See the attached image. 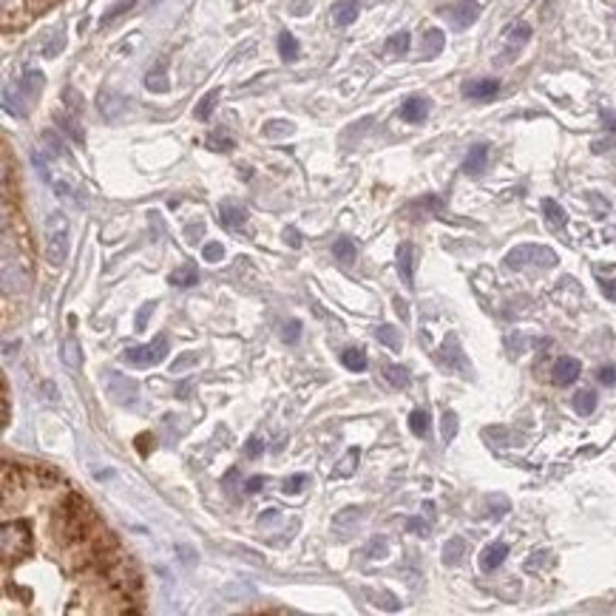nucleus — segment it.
Segmentation results:
<instances>
[{
    "instance_id": "obj_1",
    "label": "nucleus",
    "mask_w": 616,
    "mask_h": 616,
    "mask_svg": "<svg viewBox=\"0 0 616 616\" xmlns=\"http://www.w3.org/2000/svg\"><path fill=\"white\" fill-rule=\"evenodd\" d=\"M46 259L54 267L68 259V221L63 213H51L46 221Z\"/></svg>"
},
{
    "instance_id": "obj_2",
    "label": "nucleus",
    "mask_w": 616,
    "mask_h": 616,
    "mask_svg": "<svg viewBox=\"0 0 616 616\" xmlns=\"http://www.w3.org/2000/svg\"><path fill=\"white\" fill-rule=\"evenodd\" d=\"M168 350H171V347H168V335L162 333V335L154 338V344H145V347H128V350L122 353V361L131 364V367H154V364L165 361Z\"/></svg>"
},
{
    "instance_id": "obj_3",
    "label": "nucleus",
    "mask_w": 616,
    "mask_h": 616,
    "mask_svg": "<svg viewBox=\"0 0 616 616\" xmlns=\"http://www.w3.org/2000/svg\"><path fill=\"white\" fill-rule=\"evenodd\" d=\"M440 14H443L454 28H469V26L480 17V3H474V0H460V3L443 6Z\"/></svg>"
},
{
    "instance_id": "obj_4",
    "label": "nucleus",
    "mask_w": 616,
    "mask_h": 616,
    "mask_svg": "<svg viewBox=\"0 0 616 616\" xmlns=\"http://www.w3.org/2000/svg\"><path fill=\"white\" fill-rule=\"evenodd\" d=\"M105 392L117 401V404H134L137 401V392H140V384L120 375V372H105Z\"/></svg>"
},
{
    "instance_id": "obj_5",
    "label": "nucleus",
    "mask_w": 616,
    "mask_h": 616,
    "mask_svg": "<svg viewBox=\"0 0 616 616\" xmlns=\"http://www.w3.org/2000/svg\"><path fill=\"white\" fill-rule=\"evenodd\" d=\"M580 375H583V364H580L577 358H571V355H563V358L554 364V370H551V381H554L557 387H571Z\"/></svg>"
},
{
    "instance_id": "obj_6",
    "label": "nucleus",
    "mask_w": 616,
    "mask_h": 616,
    "mask_svg": "<svg viewBox=\"0 0 616 616\" xmlns=\"http://www.w3.org/2000/svg\"><path fill=\"white\" fill-rule=\"evenodd\" d=\"M528 256H531V259H545L551 267L557 264V256H554L551 250H545V247H534V244H523V247L511 250V253L506 256V264H508V267H523Z\"/></svg>"
},
{
    "instance_id": "obj_7",
    "label": "nucleus",
    "mask_w": 616,
    "mask_h": 616,
    "mask_svg": "<svg viewBox=\"0 0 616 616\" xmlns=\"http://www.w3.org/2000/svg\"><path fill=\"white\" fill-rule=\"evenodd\" d=\"M497 91H500V83L491 80V77H486V80H469L463 85V94L469 100H491V97H497Z\"/></svg>"
},
{
    "instance_id": "obj_8",
    "label": "nucleus",
    "mask_w": 616,
    "mask_h": 616,
    "mask_svg": "<svg viewBox=\"0 0 616 616\" xmlns=\"http://www.w3.org/2000/svg\"><path fill=\"white\" fill-rule=\"evenodd\" d=\"M506 557H508V545H506V543H491V545H486L483 554H480V568H483V571H497V568L506 563Z\"/></svg>"
},
{
    "instance_id": "obj_9",
    "label": "nucleus",
    "mask_w": 616,
    "mask_h": 616,
    "mask_svg": "<svg viewBox=\"0 0 616 616\" xmlns=\"http://www.w3.org/2000/svg\"><path fill=\"white\" fill-rule=\"evenodd\" d=\"M219 216H221L224 227L236 230V227H241V224L247 221V207L239 205V202H233V199H224V202L219 205Z\"/></svg>"
},
{
    "instance_id": "obj_10",
    "label": "nucleus",
    "mask_w": 616,
    "mask_h": 616,
    "mask_svg": "<svg viewBox=\"0 0 616 616\" xmlns=\"http://www.w3.org/2000/svg\"><path fill=\"white\" fill-rule=\"evenodd\" d=\"M486 165H489V145H474L469 154H466V162H463V171L469 174V177H480L483 171H486Z\"/></svg>"
},
{
    "instance_id": "obj_11",
    "label": "nucleus",
    "mask_w": 616,
    "mask_h": 616,
    "mask_svg": "<svg viewBox=\"0 0 616 616\" xmlns=\"http://www.w3.org/2000/svg\"><path fill=\"white\" fill-rule=\"evenodd\" d=\"M429 100L426 97H409L404 105H401V117L407 120V122H423L426 117H429Z\"/></svg>"
},
{
    "instance_id": "obj_12",
    "label": "nucleus",
    "mask_w": 616,
    "mask_h": 616,
    "mask_svg": "<svg viewBox=\"0 0 616 616\" xmlns=\"http://www.w3.org/2000/svg\"><path fill=\"white\" fill-rule=\"evenodd\" d=\"M398 270H401L404 284H407V287H414V284H412V281H414V247H412L409 241H404V244L398 247Z\"/></svg>"
},
{
    "instance_id": "obj_13",
    "label": "nucleus",
    "mask_w": 616,
    "mask_h": 616,
    "mask_svg": "<svg viewBox=\"0 0 616 616\" xmlns=\"http://www.w3.org/2000/svg\"><path fill=\"white\" fill-rule=\"evenodd\" d=\"M358 17V0H338L333 6V20L338 26H353Z\"/></svg>"
},
{
    "instance_id": "obj_14",
    "label": "nucleus",
    "mask_w": 616,
    "mask_h": 616,
    "mask_svg": "<svg viewBox=\"0 0 616 616\" xmlns=\"http://www.w3.org/2000/svg\"><path fill=\"white\" fill-rule=\"evenodd\" d=\"M443 46H446V37H443V31L440 28H429L426 34H423V57H437L440 51H443Z\"/></svg>"
},
{
    "instance_id": "obj_15",
    "label": "nucleus",
    "mask_w": 616,
    "mask_h": 616,
    "mask_svg": "<svg viewBox=\"0 0 616 616\" xmlns=\"http://www.w3.org/2000/svg\"><path fill=\"white\" fill-rule=\"evenodd\" d=\"M197 281H199L197 264H185V267H179V270H174L168 276V284H174V287H194Z\"/></svg>"
},
{
    "instance_id": "obj_16",
    "label": "nucleus",
    "mask_w": 616,
    "mask_h": 616,
    "mask_svg": "<svg viewBox=\"0 0 616 616\" xmlns=\"http://www.w3.org/2000/svg\"><path fill=\"white\" fill-rule=\"evenodd\" d=\"M341 364H344L347 370H353V372H364V370L370 367V361H367V353H364L361 347H350V350H344V355H341Z\"/></svg>"
},
{
    "instance_id": "obj_17",
    "label": "nucleus",
    "mask_w": 616,
    "mask_h": 616,
    "mask_svg": "<svg viewBox=\"0 0 616 616\" xmlns=\"http://www.w3.org/2000/svg\"><path fill=\"white\" fill-rule=\"evenodd\" d=\"M219 97H221V91L219 88H213V91H207L205 97L197 103V108H194V117L197 120H210V114H213V108H216V103H219Z\"/></svg>"
},
{
    "instance_id": "obj_18",
    "label": "nucleus",
    "mask_w": 616,
    "mask_h": 616,
    "mask_svg": "<svg viewBox=\"0 0 616 616\" xmlns=\"http://www.w3.org/2000/svg\"><path fill=\"white\" fill-rule=\"evenodd\" d=\"M43 83H46V77L40 74V71H26L23 74V80H20V91L26 94V97H37L40 94V88H43Z\"/></svg>"
},
{
    "instance_id": "obj_19",
    "label": "nucleus",
    "mask_w": 616,
    "mask_h": 616,
    "mask_svg": "<svg viewBox=\"0 0 616 616\" xmlns=\"http://www.w3.org/2000/svg\"><path fill=\"white\" fill-rule=\"evenodd\" d=\"M375 338L384 344V347H390V350H401V330H395L392 324H381L378 330H375Z\"/></svg>"
},
{
    "instance_id": "obj_20",
    "label": "nucleus",
    "mask_w": 616,
    "mask_h": 616,
    "mask_svg": "<svg viewBox=\"0 0 616 616\" xmlns=\"http://www.w3.org/2000/svg\"><path fill=\"white\" fill-rule=\"evenodd\" d=\"M528 40H531V26H528V23H517V26L508 28V48H511V51H517V48L526 46Z\"/></svg>"
},
{
    "instance_id": "obj_21",
    "label": "nucleus",
    "mask_w": 616,
    "mask_h": 616,
    "mask_svg": "<svg viewBox=\"0 0 616 616\" xmlns=\"http://www.w3.org/2000/svg\"><path fill=\"white\" fill-rule=\"evenodd\" d=\"M278 54H281L287 63L298 60V40H296L290 31H281V34H278Z\"/></svg>"
},
{
    "instance_id": "obj_22",
    "label": "nucleus",
    "mask_w": 616,
    "mask_h": 616,
    "mask_svg": "<svg viewBox=\"0 0 616 616\" xmlns=\"http://www.w3.org/2000/svg\"><path fill=\"white\" fill-rule=\"evenodd\" d=\"M543 213H545V219H548L551 227H565V221H568L565 210L557 205L554 199H543Z\"/></svg>"
},
{
    "instance_id": "obj_23",
    "label": "nucleus",
    "mask_w": 616,
    "mask_h": 616,
    "mask_svg": "<svg viewBox=\"0 0 616 616\" xmlns=\"http://www.w3.org/2000/svg\"><path fill=\"white\" fill-rule=\"evenodd\" d=\"M355 241L353 239H338L335 244H333V256L341 261V264H350V261H355Z\"/></svg>"
},
{
    "instance_id": "obj_24",
    "label": "nucleus",
    "mask_w": 616,
    "mask_h": 616,
    "mask_svg": "<svg viewBox=\"0 0 616 616\" xmlns=\"http://www.w3.org/2000/svg\"><path fill=\"white\" fill-rule=\"evenodd\" d=\"M463 551H466V543H463V537H454V540H449V543L443 545V563H446V565H457V563H460V557H463Z\"/></svg>"
},
{
    "instance_id": "obj_25",
    "label": "nucleus",
    "mask_w": 616,
    "mask_h": 616,
    "mask_svg": "<svg viewBox=\"0 0 616 616\" xmlns=\"http://www.w3.org/2000/svg\"><path fill=\"white\" fill-rule=\"evenodd\" d=\"M384 375H387V381L392 384V387H398V390H407L409 387V370L407 367H398V364H390L387 370H384Z\"/></svg>"
},
{
    "instance_id": "obj_26",
    "label": "nucleus",
    "mask_w": 616,
    "mask_h": 616,
    "mask_svg": "<svg viewBox=\"0 0 616 616\" xmlns=\"http://www.w3.org/2000/svg\"><path fill=\"white\" fill-rule=\"evenodd\" d=\"M409 43H412V37H409V31H395L390 40H387V54H407L409 51Z\"/></svg>"
},
{
    "instance_id": "obj_27",
    "label": "nucleus",
    "mask_w": 616,
    "mask_h": 616,
    "mask_svg": "<svg viewBox=\"0 0 616 616\" xmlns=\"http://www.w3.org/2000/svg\"><path fill=\"white\" fill-rule=\"evenodd\" d=\"M574 409H577V414H591L597 409V392H591V390L577 392L574 395Z\"/></svg>"
},
{
    "instance_id": "obj_28",
    "label": "nucleus",
    "mask_w": 616,
    "mask_h": 616,
    "mask_svg": "<svg viewBox=\"0 0 616 616\" xmlns=\"http://www.w3.org/2000/svg\"><path fill=\"white\" fill-rule=\"evenodd\" d=\"M409 429L412 434H417V437H426L429 434V412L426 409H414L409 414Z\"/></svg>"
},
{
    "instance_id": "obj_29",
    "label": "nucleus",
    "mask_w": 616,
    "mask_h": 616,
    "mask_svg": "<svg viewBox=\"0 0 616 616\" xmlns=\"http://www.w3.org/2000/svg\"><path fill=\"white\" fill-rule=\"evenodd\" d=\"M145 85H148L151 91H160V94H165V91H168V80H165V66H157L154 71H148V77H145Z\"/></svg>"
},
{
    "instance_id": "obj_30",
    "label": "nucleus",
    "mask_w": 616,
    "mask_h": 616,
    "mask_svg": "<svg viewBox=\"0 0 616 616\" xmlns=\"http://www.w3.org/2000/svg\"><path fill=\"white\" fill-rule=\"evenodd\" d=\"M134 3H137V0H117V3H114V6H111V9L105 11V14H103V20H100V26H111V23H114V20L120 17V14H125V11H131V9H134Z\"/></svg>"
},
{
    "instance_id": "obj_31",
    "label": "nucleus",
    "mask_w": 616,
    "mask_h": 616,
    "mask_svg": "<svg viewBox=\"0 0 616 616\" xmlns=\"http://www.w3.org/2000/svg\"><path fill=\"white\" fill-rule=\"evenodd\" d=\"M57 125H60V128H63V131H66V134H68L74 142H80V145L85 142V134H83V128H77L74 117H66V114L60 117V114H57Z\"/></svg>"
},
{
    "instance_id": "obj_32",
    "label": "nucleus",
    "mask_w": 616,
    "mask_h": 616,
    "mask_svg": "<svg viewBox=\"0 0 616 616\" xmlns=\"http://www.w3.org/2000/svg\"><path fill=\"white\" fill-rule=\"evenodd\" d=\"M60 353H63V361L68 367H80V344H77V338H66Z\"/></svg>"
},
{
    "instance_id": "obj_33",
    "label": "nucleus",
    "mask_w": 616,
    "mask_h": 616,
    "mask_svg": "<svg viewBox=\"0 0 616 616\" xmlns=\"http://www.w3.org/2000/svg\"><path fill=\"white\" fill-rule=\"evenodd\" d=\"M358 460H361V449H350V451H347V457L338 463L335 474H338V477H347V474H353V471H355V466H358Z\"/></svg>"
},
{
    "instance_id": "obj_34",
    "label": "nucleus",
    "mask_w": 616,
    "mask_h": 616,
    "mask_svg": "<svg viewBox=\"0 0 616 616\" xmlns=\"http://www.w3.org/2000/svg\"><path fill=\"white\" fill-rule=\"evenodd\" d=\"M440 432H443V440H446V443H451V440H454V434H457V414H454L451 409L443 412Z\"/></svg>"
},
{
    "instance_id": "obj_35",
    "label": "nucleus",
    "mask_w": 616,
    "mask_h": 616,
    "mask_svg": "<svg viewBox=\"0 0 616 616\" xmlns=\"http://www.w3.org/2000/svg\"><path fill=\"white\" fill-rule=\"evenodd\" d=\"M261 134L270 137V140H276V137H281V134H293V122H284V120H278V122H267V125L261 128Z\"/></svg>"
},
{
    "instance_id": "obj_36",
    "label": "nucleus",
    "mask_w": 616,
    "mask_h": 616,
    "mask_svg": "<svg viewBox=\"0 0 616 616\" xmlns=\"http://www.w3.org/2000/svg\"><path fill=\"white\" fill-rule=\"evenodd\" d=\"M281 338H284L287 344H298V338H301V321H298V318H293L290 324H284V333H281Z\"/></svg>"
},
{
    "instance_id": "obj_37",
    "label": "nucleus",
    "mask_w": 616,
    "mask_h": 616,
    "mask_svg": "<svg viewBox=\"0 0 616 616\" xmlns=\"http://www.w3.org/2000/svg\"><path fill=\"white\" fill-rule=\"evenodd\" d=\"M197 364V353H182L174 364H171V375H179L182 370H188V367H194Z\"/></svg>"
},
{
    "instance_id": "obj_38",
    "label": "nucleus",
    "mask_w": 616,
    "mask_h": 616,
    "mask_svg": "<svg viewBox=\"0 0 616 616\" xmlns=\"http://www.w3.org/2000/svg\"><path fill=\"white\" fill-rule=\"evenodd\" d=\"M63 100H66V105H68V108H71L74 114H80V111H83V105H85V103H83V97H80V94H77L74 88H66Z\"/></svg>"
},
{
    "instance_id": "obj_39",
    "label": "nucleus",
    "mask_w": 616,
    "mask_h": 616,
    "mask_svg": "<svg viewBox=\"0 0 616 616\" xmlns=\"http://www.w3.org/2000/svg\"><path fill=\"white\" fill-rule=\"evenodd\" d=\"M261 451H264V440H261V437H256V434H253V437H247V443H244V454L256 460Z\"/></svg>"
},
{
    "instance_id": "obj_40",
    "label": "nucleus",
    "mask_w": 616,
    "mask_h": 616,
    "mask_svg": "<svg viewBox=\"0 0 616 616\" xmlns=\"http://www.w3.org/2000/svg\"><path fill=\"white\" fill-rule=\"evenodd\" d=\"M11 489H20V480H17V474L11 477V463H3V491L9 494Z\"/></svg>"
},
{
    "instance_id": "obj_41",
    "label": "nucleus",
    "mask_w": 616,
    "mask_h": 616,
    "mask_svg": "<svg viewBox=\"0 0 616 616\" xmlns=\"http://www.w3.org/2000/svg\"><path fill=\"white\" fill-rule=\"evenodd\" d=\"M202 256H205V261H219V259L224 256V247H221L219 241H207L205 250H202Z\"/></svg>"
},
{
    "instance_id": "obj_42",
    "label": "nucleus",
    "mask_w": 616,
    "mask_h": 616,
    "mask_svg": "<svg viewBox=\"0 0 616 616\" xmlns=\"http://www.w3.org/2000/svg\"><path fill=\"white\" fill-rule=\"evenodd\" d=\"M407 531H409V534H417V537H426V534H429V523H423L420 517H409V520H407Z\"/></svg>"
},
{
    "instance_id": "obj_43",
    "label": "nucleus",
    "mask_w": 616,
    "mask_h": 616,
    "mask_svg": "<svg viewBox=\"0 0 616 616\" xmlns=\"http://www.w3.org/2000/svg\"><path fill=\"white\" fill-rule=\"evenodd\" d=\"M597 381H600L602 387H616V367H600Z\"/></svg>"
},
{
    "instance_id": "obj_44",
    "label": "nucleus",
    "mask_w": 616,
    "mask_h": 616,
    "mask_svg": "<svg viewBox=\"0 0 616 616\" xmlns=\"http://www.w3.org/2000/svg\"><path fill=\"white\" fill-rule=\"evenodd\" d=\"M148 449L154 451V434H148V432L137 434V451H140L142 457H148Z\"/></svg>"
},
{
    "instance_id": "obj_45",
    "label": "nucleus",
    "mask_w": 616,
    "mask_h": 616,
    "mask_svg": "<svg viewBox=\"0 0 616 616\" xmlns=\"http://www.w3.org/2000/svg\"><path fill=\"white\" fill-rule=\"evenodd\" d=\"M301 486H307V474H296V477L284 480V491H287V494H298Z\"/></svg>"
},
{
    "instance_id": "obj_46",
    "label": "nucleus",
    "mask_w": 616,
    "mask_h": 616,
    "mask_svg": "<svg viewBox=\"0 0 616 616\" xmlns=\"http://www.w3.org/2000/svg\"><path fill=\"white\" fill-rule=\"evenodd\" d=\"M34 474L43 477V480H48V483H57V480H60V474H57L51 466H46V463H37V466H34Z\"/></svg>"
},
{
    "instance_id": "obj_47",
    "label": "nucleus",
    "mask_w": 616,
    "mask_h": 616,
    "mask_svg": "<svg viewBox=\"0 0 616 616\" xmlns=\"http://www.w3.org/2000/svg\"><path fill=\"white\" fill-rule=\"evenodd\" d=\"M370 557H372V560H384V557H387V543H384L381 537L370 543Z\"/></svg>"
},
{
    "instance_id": "obj_48",
    "label": "nucleus",
    "mask_w": 616,
    "mask_h": 616,
    "mask_svg": "<svg viewBox=\"0 0 616 616\" xmlns=\"http://www.w3.org/2000/svg\"><path fill=\"white\" fill-rule=\"evenodd\" d=\"M43 140H46V142H48V145L54 148V154H63V157H68V151H66V145H63V142H57V137H54L51 131H46V134H43Z\"/></svg>"
},
{
    "instance_id": "obj_49",
    "label": "nucleus",
    "mask_w": 616,
    "mask_h": 616,
    "mask_svg": "<svg viewBox=\"0 0 616 616\" xmlns=\"http://www.w3.org/2000/svg\"><path fill=\"white\" fill-rule=\"evenodd\" d=\"M284 239H287L290 247H296V250L301 247V233H298L296 227H287V230H284Z\"/></svg>"
},
{
    "instance_id": "obj_50",
    "label": "nucleus",
    "mask_w": 616,
    "mask_h": 616,
    "mask_svg": "<svg viewBox=\"0 0 616 616\" xmlns=\"http://www.w3.org/2000/svg\"><path fill=\"white\" fill-rule=\"evenodd\" d=\"M264 483H267V480H264L261 474H256V477H250V480L244 483V489H247L250 494H256V491H261V486H264Z\"/></svg>"
},
{
    "instance_id": "obj_51",
    "label": "nucleus",
    "mask_w": 616,
    "mask_h": 616,
    "mask_svg": "<svg viewBox=\"0 0 616 616\" xmlns=\"http://www.w3.org/2000/svg\"><path fill=\"white\" fill-rule=\"evenodd\" d=\"M600 287H602V293H605V298H611V301H616V281H611V278H602V281H600Z\"/></svg>"
},
{
    "instance_id": "obj_52",
    "label": "nucleus",
    "mask_w": 616,
    "mask_h": 616,
    "mask_svg": "<svg viewBox=\"0 0 616 616\" xmlns=\"http://www.w3.org/2000/svg\"><path fill=\"white\" fill-rule=\"evenodd\" d=\"M154 310V304H142L140 315H137V330H145V321H148V313Z\"/></svg>"
},
{
    "instance_id": "obj_53",
    "label": "nucleus",
    "mask_w": 616,
    "mask_h": 616,
    "mask_svg": "<svg viewBox=\"0 0 616 616\" xmlns=\"http://www.w3.org/2000/svg\"><path fill=\"white\" fill-rule=\"evenodd\" d=\"M210 148H213V151H230V148H233V142H230V140L219 142V137H213V140H210Z\"/></svg>"
},
{
    "instance_id": "obj_54",
    "label": "nucleus",
    "mask_w": 616,
    "mask_h": 616,
    "mask_svg": "<svg viewBox=\"0 0 616 616\" xmlns=\"http://www.w3.org/2000/svg\"><path fill=\"white\" fill-rule=\"evenodd\" d=\"M395 310H398V315H401L404 321L409 318V310H407V301H404V298H395Z\"/></svg>"
},
{
    "instance_id": "obj_55",
    "label": "nucleus",
    "mask_w": 616,
    "mask_h": 616,
    "mask_svg": "<svg viewBox=\"0 0 616 616\" xmlns=\"http://www.w3.org/2000/svg\"><path fill=\"white\" fill-rule=\"evenodd\" d=\"M276 520H278L276 508H267V514H261V517H259V523H261V526H264V523H276Z\"/></svg>"
},
{
    "instance_id": "obj_56",
    "label": "nucleus",
    "mask_w": 616,
    "mask_h": 616,
    "mask_svg": "<svg viewBox=\"0 0 616 616\" xmlns=\"http://www.w3.org/2000/svg\"><path fill=\"white\" fill-rule=\"evenodd\" d=\"M605 125H608L611 131H616V117H614V114H605Z\"/></svg>"
}]
</instances>
